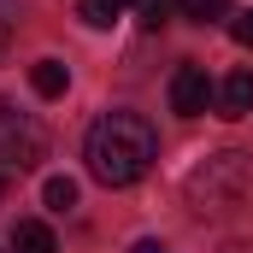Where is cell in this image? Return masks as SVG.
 Instances as JSON below:
<instances>
[{"mask_svg": "<svg viewBox=\"0 0 253 253\" xmlns=\"http://www.w3.org/2000/svg\"><path fill=\"white\" fill-rule=\"evenodd\" d=\"M135 253H165V248H159V242H141V248H135Z\"/></svg>", "mask_w": 253, "mask_h": 253, "instance_id": "obj_15", "label": "cell"}, {"mask_svg": "<svg viewBox=\"0 0 253 253\" xmlns=\"http://www.w3.org/2000/svg\"><path fill=\"white\" fill-rule=\"evenodd\" d=\"M42 200H47V212H71L77 206V183L71 177H47L42 183Z\"/></svg>", "mask_w": 253, "mask_h": 253, "instance_id": "obj_9", "label": "cell"}, {"mask_svg": "<svg viewBox=\"0 0 253 253\" xmlns=\"http://www.w3.org/2000/svg\"><path fill=\"white\" fill-rule=\"evenodd\" d=\"M83 159H88V177L106 183V189H129L153 171L159 159V135L141 112H100L88 124V141H83Z\"/></svg>", "mask_w": 253, "mask_h": 253, "instance_id": "obj_1", "label": "cell"}, {"mask_svg": "<svg viewBox=\"0 0 253 253\" xmlns=\"http://www.w3.org/2000/svg\"><path fill=\"white\" fill-rule=\"evenodd\" d=\"M30 88H36L42 100H59L65 88H71V65L65 59H36L30 65Z\"/></svg>", "mask_w": 253, "mask_h": 253, "instance_id": "obj_6", "label": "cell"}, {"mask_svg": "<svg viewBox=\"0 0 253 253\" xmlns=\"http://www.w3.org/2000/svg\"><path fill=\"white\" fill-rule=\"evenodd\" d=\"M171 6H177V0H141V30H159V24L171 18Z\"/></svg>", "mask_w": 253, "mask_h": 253, "instance_id": "obj_11", "label": "cell"}, {"mask_svg": "<svg viewBox=\"0 0 253 253\" xmlns=\"http://www.w3.org/2000/svg\"><path fill=\"white\" fill-rule=\"evenodd\" d=\"M206 106H212V77H206V65H177V77H171V112L200 118Z\"/></svg>", "mask_w": 253, "mask_h": 253, "instance_id": "obj_4", "label": "cell"}, {"mask_svg": "<svg viewBox=\"0 0 253 253\" xmlns=\"http://www.w3.org/2000/svg\"><path fill=\"white\" fill-rule=\"evenodd\" d=\"M12 253H59V242H53V230H47V224L18 218V224H12Z\"/></svg>", "mask_w": 253, "mask_h": 253, "instance_id": "obj_7", "label": "cell"}, {"mask_svg": "<svg viewBox=\"0 0 253 253\" xmlns=\"http://www.w3.org/2000/svg\"><path fill=\"white\" fill-rule=\"evenodd\" d=\"M218 253H253V242H230V248H218Z\"/></svg>", "mask_w": 253, "mask_h": 253, "instance_id": "obj_14", "label": "cell"}, {"mask_svg": "<svg viewBox=\"0 0 253 253\" xmlns=\"http://www.w3.org/2000/svg\"><path fill=\"white\" fill-rule=\"evenodd\" d=\"M177 12L189 24H218V18H230V0H177Z\"/></svg>", "mask_w": 253, "mask_h": 253, "instance_id": "obj_8", "label": "cell"}, {"mask_svg": "<svg viewBox=\"0 0 253 253\" xmlns=\"http://www.w3.org/2000/svg\"><path fill=\"white\" fill-rule=\"evenodd\" d=\"M6 47H12V6L0 0V53H6Z\"/></svg>", "mask_w": 253, "mask_h": 253, "instance_id": "obj_12", "label": "cell"}, {"mask_svg": "<svg viewBox=\"0 0 253 253\" xmlns=\"http://www.w3.org/2000/svg\"><path fill=\"white\" fill-rule=\"evenodd\" d=\"M118 6H141V0H118Z\"/></svg>", "mask_w": 253, "mask_h": 253, "instance_id": "obj_17", "label": "cell"}, {"mask_svg": "<svg viewBox=\"0 0 253 253\" xmlns=\"http://www.w3.org/2000/svg\"><path fill=\"white\" fill-rule=\"evenodd\" d=\"M42 153H47V129L30 112H18V106L0 100V171H30Z\"/></svg>", "mask_w": 253, "mask_h": 253, "instance_id": "obj_3", "label": "cell"}, {"mask_svg": "<svg viewBox=\"0 0 253 253\" xmlns=\"http://www.w3.org/2000/svg\"><path fill=\"white\" fill-rule=\"evenodd\" d=\"M218 112H224V118H248V112H253V71H230V77H224Z\"/></svg>", "mask_w": 253, "mask_h": 253, "instance_id": "obj_5", "label": "cell"}, {"mask_svg": "<svg viewBox=\"0 0 253 253\" xmlns=\"http://www.w3.org/2000/svg\"><path fill=\"white\" fill-rule=\"evenodd\" d=\"M0 200H6V171H0Z\"/></svg>", "mask_w": 253, "mask_h": 253, "instance_id": "obj_16", "label": "cell"}, {"mask_svg": "<svg viewBox=\"0 0 253 253\" xmlns=\"http://www.w3.org/2000/svg\"><path fill=\"white\" fill-rule=\"evenodd\" d=\"M236 42H242V47H253V12H242V18H236Z\"/></svg>", "mask_w": 253, "mask_h": 253, "instance_id": "obj_13", "label": "cell"}, {"mask_svg": "<svg viewBox=\"0 0 253 253\" xmlns=\"http://www.w3.org/2000/svg\"><path fill=\"white\" fill-rule=\"evenodd\" d=\"M248 189H253V153L224 147V153H206L189 171L183 200H189L194 218H224V212H236V206L248 200Z\"/></svg>", "mask_w": 253, "mask_h": 253, "instance_id": "obj_2", "label": "cell"}, {"mask_svg": "<svg viewBox=\"0 0 253 253\" xmlns=\"http://www.w3.org/2000/svg\"><path fill=\"white\" fill-rule=\"evenodd\" d=\"M118 12H124L118 0H77V18H83V24H94V30H106Z\"/></svg>", "mask_w": 253, "mask_h": 253, "instance_id": "obj_10", "label": "cell"}]
</instances>
